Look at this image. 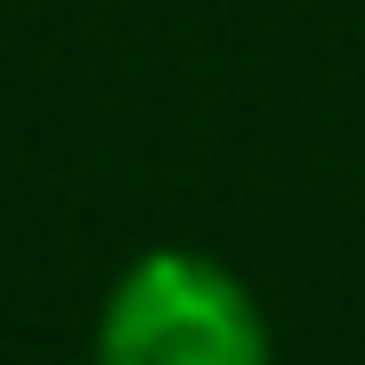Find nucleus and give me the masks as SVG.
Returning <instances> with one entry per match:
<instances>
[{"label": "nucleus", "instance_id": "obj_1", "mask_svg": "<svg viewBox=\"0 0 365 365\" xmlns=\"http://www.w3.org/2000/svg\"><path fill=\"white\" fill-rule=\"evenodd\" d=\"M98 365H276L268 317L211 252H146L98 309Z\"/></svg>", "mask_w": 365, "mask_h": 365}]
</instances>
